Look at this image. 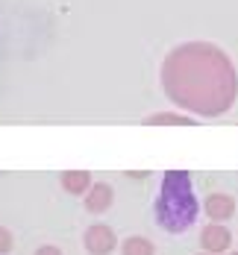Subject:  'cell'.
Returning a JSON list of instances; mask_svg holds the SVG:
<instances>
[{"label": "cell", "mask_w": 238, "mask_h": 255, "mask_svg": "<svg viewBox=\"0 0 238 255\" xmlns=\"http://www.w3.org/2000/svg\"><path fill=\"white\" fill-rule=\"evenodd\" d=\"M153 253H156L153 244L147 238H141V235H132L121 244V255H153Z\"/></svg>", "instance_id": "obj_8"}, {"label": "cell", "mask_w": 238, "mask_h": 255, "mask_svg": "<svg viewBox=\"0 0 238 255\" xmlns=\"http://www.w3.org/2000/svg\"><path fill=\"white\" fill-rule=\"evenodd\" d=\"M112 200H115L112 185L97 182V185H91V188H88V194H85V208H88L91 214H103L106 208L112 205Z\"/></svg>", "instance_id": "obj_6"}, {"label": "cell", "mask_w": 238, "mask_h": 255, "mask_svg": "<svg viewBox=\"0 0 238 255\" xmlns=\"http://www.w3.org/2000/svg\"><path fill=\"white\" fill-rule=\"evenodd\" d=\"M200 247H203V253H209V255L227 253L233 247V232L227 229L224 223H209L206 229L200 232Z\"/></svg>", "instance_id": "obj_3"}, {"label": "cell", "mask_w": 238, "mask_h": 255, "mask_svg": "<svg viewBox=\"0 0 238 255\" xmlns=\"http://www.w3.org/2000/svg\"><path fill=\"white\" fill-rule=\"evenodd\" d=\"M9 250H12V235L6 229H0V255H6Z\"/></svg>", "instance_id": "obj_10"}, {"label": "cell", "mask_w": 238, "mask_h": 255, "mask_svg": "<svg viewBox=\"0 0 238 255\" xmlns=\"http://www.w3.org/2000/svg\"><path fill=\"white\" fill-rule=\"evenodd\" d=\"M171 65L194 74V88L183 97L180 106L200 115H224L238 91V79L227 53L212 44H185L168 56Z\"/></svg>", "instance_id": "obj_1"}, {"label": "cell", "mask_w": 238, "mask_h": 255, "mask_svg": "<svg viewBox=\"0 0 238 255\" xmlns=\"http://www.w3.org/2000/svg\"><path fill=\"white\" fill-rule=\"evenodd\" d=\"M197 197H194V185L191 173L185 170H168L159 188L156 200V223L159 229L171 232V235H183L194 226L197 220Z\"/></svg>", "instance_id": "obj_2"}, {"label": "cell", "mask_w": 238, "mask_h": 255, "mask_svg": "<svg viewBox=\"0 0 238 255\" xmlns=\"http://www.w3.org/2000/svg\"><path fill=\"white\" fill-rule=\"evenodd\" d=\"M203 208H206V214H209L212 223H224V220H230L233 214H236V200L230 197V194H209L206 197V203H203Z\"/></svg>", "instance_id": "obj_5"}, {"label": "cell", "mask_w": 238, "mask_h": 255, "mask_svg": "<svg viewBox=\"0 0 238 255\" xmlns=\"http://www.w3.org/2000/svg\"><path fill=\"white\" fill-rule=\"evenodd\" d=\"M85 250H88V255H109L115 247H118V238H115V232L109 229V226H103V223H94L91 229L85 232Z\"/></svg>", "instance_id": "obj_4"}, {"label": "cell", "mask_w": 238, "mask_h": 255, "mask_svg": "<svg viewBox=\"0 0 238 255\" xmlns=\"http://www.w3.org/2000/svg\"><path fill=\"white\" fill-rule=\"evenodd\" d=\"M200 255H209V253H200Z\"/></svg>", "instance_id": "obj_12"}, {"label": "cell", "mask_w": 238, "mask_h": 255, "mask_svg": "<svg viewBox=\"0 0 238 255\" xmlns=\"http://www.w3.org/2000/svg\"><path fill=\"white\" fill-rule=\"evenodd\" d=\"M62 188H65L68 194H88V188H91V173H85V170H65V173H62Z\"/></svg>", "instance_id": "obj_7"}, {"label": "cell", "mask_w": 238, "mask_h": 255, "mask_svg": "<svg viewBox=\"0 0 238 255\" xmlns=\"http://www.w3.org/2000/svg\"><path fill=\"white\" fill-rule=\"evenodd\" d=\"M230 255H238V253H230Z\"/></svg>", "instance_id": "obj_13"}, {"label": "cell", "mask_w": 238, "mask_h": 255, "mask_svg": "<svg viewBox=\"0 0 238 255\" xmlns=\"http://www.w3.org/2000/svg\"><path fill=\"white\" fill-rule=\"evenodd\" d=\"M150 127H162V124H171V127H188L191 124V115H177V112H159L147 118Z\"/></svg>", "instance_id": "obj_9"}, {"label": "cell", "mask_w": 238, "mask_h": 255, "mask_svg": "<svg viewBox=\"0 0 238 255\" xmlns=\"http://www.w3.org/2000/svg\"><path fill=\"white\" fill-rule=\"evenodd\" d=\"M35 255H62V253H59V247H50V244H47V247H38Z\"/></svg>", "instance_id": "obj_11"}]
</instances>
